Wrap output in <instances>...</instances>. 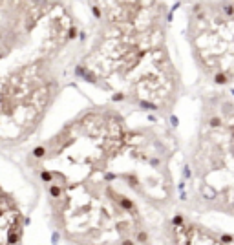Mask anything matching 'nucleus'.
Segmentation results:
<instances>
[{
  "label": "nucleus",
  "mask_w": 234,
  "mask_h": 245,
  "mask_svg": "<svg viewBox=\"0 0 234 245\" xmlns=\"http://www.w3.org/2000/svg\"><path fill=\"white\" fill-rule=\"evenodd\" d=\"M174 141L154 126L124 135L38 179L51 222L73 245H168L178 192Z\"/></svg>",
  "instance_id": "1"
},
{
  "label": "nucleus",
  "mask_w": 234,
  "mask_h": 245,
  "mask_svg": "<svg viewBox=\"0 0 234 245\" xmlns=\"http://www.w3.org/2000/svg\"><path fill=\"white\" fill-rule=\"evenodd\" d=\"M93 37L77 71L130 106L170 113L181 95V75L167 44L161 2L93 4Z\"/></svg>",
  "instance_id": "2"
},
{
  "label": "nucleus",
  "mask_w": 234,
  "mask_h": 245,
  "mask_svg": "<svg viewBox=\"0 0 234 245\" xmlns=\"http://www.w3.org/2000/svg\"><path fill=\"white\" fill-rule=\"evenodd\" d=\"M185 203L194 212L234 216V95H203L185 165Z\"/></svg>",
  "instance_id": "3"
},
{
  "label": "nucleus",
  "mask_w": 234,
  "mask_h": 245,
  "mask_svg": "<svg viewBox=\"0 0 234 245\" xmlns=\"http://www.w3.org/2000/svg\"><path fill=\"white\" fill-rule=\"evenodd\" d=\"M62 59H37L0 71V146L26 143L62 88Z\"/></svg>",
  "instance_id": "4"
},
{
  "label": "nucleus",
  "mask_w": 234,
  "mask_h": 245,
  "mask_svg": "<svg viewBox=\"0 0 234 245\" xmlns=\"http://www.w3.org/2000/svg\"><path fill=\"white\" fill-rule=\"evenodd\" d=\"M168 245H234V234L209 229L189 214L174 212L168 229Z\"/></svg>",
  "instance_id": "5"
},
{
  "label": "nucleus",
  "mask_w": 234,
  "mask_h": 245,
  "mask_svg": "<svg viewBox=\"0 0 234 245\" xmlns=\"http://www.w3.org/2000/svg\"><path fill=\"white\" fill-rule=\"evenodd\" d=\"M24 232V218L13 196L0 185V245H18Z\"/></svg>",
  "instance_id": "6"
}]
</instances>
